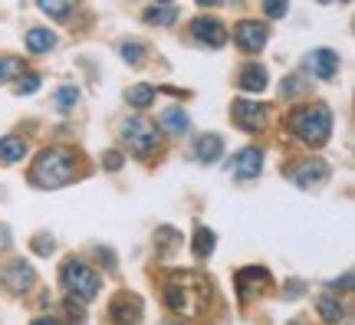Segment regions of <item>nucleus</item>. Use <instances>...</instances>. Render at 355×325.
I'll return each instance as SVG.
<instances>
[{
  "mask_svg": "<svg viewBox=\"0 0 355 325\" xmlns=\"http://www.w3.org/2000/svg\"><path fill=\"white\" fill-rule=\"evenodd\" d=\"M211 299V279L201 273H175L165 283V306L178 315H201Z\"/></svg>",
  "mask_w": 355,
  "mask_h": 325,
  "instance_id": "obj_1",
  "label": "nucleus"
},
{
  "mask_svg": "<svg viewBox=\"0 0 355 325\" xmlns=\"http://www.w3.org/2000/svg\"><path fill=\"white\" fill-rule=\"evenodd\" d=\"M76 175V158L66 148H46L37 155V161L30 168V181L37 188H63Z\"/></svg>",
  "mask_w": 355,
  "mask_h": 325,
  "instance_id": "obj_2",
  "label": "nucleus"
},
{
  "mask_svg": "<svg viewBox=\"0 0 355 325\" xmlns=\"http://www.w3.org/2000/svg\"><path fill=\"white\" fill-rule=\"evenodd\" d=\"M286 122L296 132V138H303L306 145H322L332 132V112L322 102H313V105H303V109L290 112Z\"/></svg>",
  "mask_w": 355,
  "mask_h": 325,
  "instance_id": "obj_3",
  "label": "nucleus"
},
{
  "mask_svg": "<svg viewBox=\"0 0 355 325\" xmlns=\"http://www.w3.org/2000/svg\"><path fill=\"white\" fill-rule=\"evenodd\" d=\"M60 283H63L73 296H79V299H96L99 296V286H102V279L96 270H89L86 263H79V260H69L60 270Z\"/></svg>",
  "mask_w": 355,
  "mask_h": 325,
  "instance_id": "obj_4",
  "label": "nucleus"
},
{
  "mask_svg": "<svg viewBox=\"0 0 355 325\" xmlns=\"http://www.w3.org/2000/svg\"><path fill=\"white\" fill-rule=\"evenodd\" d=\"M122 141H125L139 158H145L148 151L158 148V128H155L152 122H145V118H128L125 125H122Z\"/></svg>",
  "mask_w": 355,
  "mask_h": 325,
  "instance_id": "obj_5",
  "label": "nucleus"
},
{
  "mask_svg": "<svg viewBox=\"0 0 355 325\" xmlns=\"http://www.w3.org/2000/svg\"><path fill=\"white\" fill-rule=\"evenodd\" d=\"M191 33H194L198 43H207L211 50H217V46L227 43V30H224V24L214 20V17H198V20L191 24Z\"/></svg>",
  "mask_w": 355,
  "mask_h": 325,
  "instance_id": "obj_6",
  "label": "nucleus"
},
{
  "mask_svg": "<svg viewBox=\"0 0 355 325\" xmlns=\"http://www.w3.org/2000/svg\"><path fill=\"white\" fill-rule=\"evenodd\" d=\"M230 115H234V122L243 128V132H260V125H263V105L260 102H250V99H237L234 102V109H230Z\"/></svg>",
  "mask_w": 355,
  "mask_h": 325,
  "instance_id": "obj_7",
  "label": "nucleus"
},
{
  "mask_svg": "<svg viewBox=\"0 0 355 325\" xmlns=\"http://www.w3.org/2000/svg\"><path fill=\"white\" fill-rule=\"evenodd\" d=\"M234 39L243 53H260L266 43V26L257 24V20H243L237 30H234Z\"/></svg>",
  "mask_w": 355,
  "mask_h": 325,
  "instance_id": "obj_8",
  "label": "nucleus"
},
{
  "mask_svg": "<svg viewBox=\"0 0 355 325\" xmlns=\"http://www.w3.org/2000/svg\"><path fill=\"white\" fill-rule=\"evenodd\" d=\"M306 69L313 76H319V79H336V73H339V56L332 50H316L306 56Z\"/></svg>",
  "mask_w": 355,
  "mask_h": 325,
  "instance_id": "obj_9",
  "label": "nucleus"
},
{
  "mask_svg": "<svg viewBox=\"0 0 355 325\" xmlns=\"http://www.w3.org/2000/svg\"><path fill=\"white\" fill-rule=\"evenodd\" d=\"M112 315H115V325H135L141 319V302L135 299V296L122 292V296H115V302H112Z\"/></svg>",
  "mask_w": 355,
  "mask_h": 325,
  "instance_id": "obj_10",
  "label": "nucleus"
},
{
  "mask_svg": "<svg viewBox=\"0 0 355 325\" xmlns=\"http://www.w3.org/2000/svg\"><path fill=\"white\" fill-rule=\"evenodd\" d=\"M33 283H37V276H33L30 263H10L7 273H3V286H10L13 292H26Z\"/></svg>",
  "mask_w": 355,
  "mask_h": 325,
  "instance_id": "obj_11",
  "label": "nucleus"
},
{
  "mask_svg": "<svg viewBox=\"0 0 355 325\" xmlns=\"http://www.w3.org/2000/svg\"><path fill=\"white\" fill-rule=\"evenodd\" d=\"M263 283H270L266 270H260V266H247V270H241V273H237V292H241V299L247 302L257 289H263Z\"/></svg>",
  "mask_w": 355,
  "mask_h": 325,
  "instance_id": "obj_12",
  "label": "nucleus"
},
{
  "mask_svg": "<svg viewBox=\"0 0 355 325\" xmlns=\"http://www.w3.org/2000/svg\"><path fill=\"white\" fill-rule=\"evenodd\" d=\"M260 171H263V155H260V148H243L237 164H234V175L241 177V181H254Z\"/></svg>",
  "mask_w": 355,
  "mask_h": 325,
  "instance_id": "obj_13",
  "label": "nucleus"
},
{
  "mask_svg": "<svg viewBox=\"0 0 355 325\" xmlns=\"http://www.w3.org/2000/svg\"><path fill=\"white\" fill-rule=\"evenodd\" d=\"M326 175H329L326 161H322V158H313V161H306L303 168H296V171H293V181H296L300 188H313V184H319Z\"/></svg>",
  "mask_w": 355,
  "mask_h": 325,
  "instance_id": "obj_14",
  "label": "nucleus"
},
{
  "mask_svg": "<svg viewBox=\"0 0 355 325\" xmlns=\"http://www.w3.org/2000/svg\"><path fill=\"white\" fill-rule=\"evenodd\" d=\"M194 151H198V161L214 164L217 158L224 155V138L220 135H201L198 138V145H194Z\"/></svg>",
  "mask_w": 355,
  "mask_h": 325,
  "instance_id": "obj_15",
  "label": "nucleus"
},
{
  "mask_svg": "<svg viewBox=\"0 0 355 325\" xmlns=\"http://www.w3.org/2000/svg\"><path fill=\"white\" fill-rule=\"evenodd\" d=\"M158 122H162V128L165 132H171V135H184L191 125L188 112H181V105H171V109H165V112L158 115Z\"/></svg>",
  "mask_w": 355,
  "mask_h": 325,
  "instance_id": "obj_16",
  "label": "nucleus"
},
{
  "mask_svg": "<svg viewBox=\"0 0 355 325\" xmlns=\"http://www.w3.org/2000/svg\"><path fill=\"white\" fill-rule=\"evenodd\" d=\"M237 82H241L243 92H263L266 89V69L263 66H243Z\"/></svg>",
  "mask_w": 355,
  "mask_h": 325,
  "instance_id": "obj_17",
  "label": "nucleus"
},
{
  "mask_svg": "<svg viewBox=\"0 0 355 325\" xmlns=\"http://www.w3.org/2000/svg\"><path fill=\"white\" fill-rule=\"evenodd\" d=\"M24 155H26V141H24V138L7 135V138H3V141H0V161H3V164L20 161Z\"/></svg>",
  "mask_w": 355,
  "mask_h": 325,
  "instance_id": "obj_18",
  "label": "nucleus"
},
{
  "mask_svg": "<svg viewBox=\"0 0 355 325\" xmlns=\"http://www.w3.org/2000/svg\"><path fill=\"white\" fill-rule=\"evenodd\" d=\"M56 46V37H53L50 30H43V26H33L30 33H26V50L33 53H50Z\"/></svg>",
  "mask_w": 355,
  "mask_h": 325,
  "instance_id": "obj_19",
  "label": "nucleus"
},
{
  "mask_svg": "<svg viewBox=\"0 0 355 325\" xmlns=\"http://www.w3.org/2000/svg\"><path fill=\"white\" fill-rule=\"evenodd\" d=\"M155 96H158V92H155L152 86H132V89H125V102H128V105H135V109H148V105L155 102Z\"/></svg>",
  "mask_w": 355,
  "mask_h": 325,
  "instance_id": "obj_20",
  "label": "nucleus"
},
{
  "mask_svg": "<svg viewBox=\"0 0 355 325\" xmlns=\"http://www.w3.org/2000/svg\"><path fill=\"white\" fill-rule=\"evenodd\" d=\"M214 230H207V227H198V234H194V256L198 260H204V256H211L214 253Z\"/></svg>",
  "mask_w": 355,
  "mask_h": 325,
  "instance_id": "obj_21",
  "label": "nucleus"
},
{
  "mask_svg": "<svg viewBox=\"0 0 355 325\" xmlns=\"http://www.w3.org/2000/svg\"><path fill=\"white\" fill-rule=\"evenodd\" d=\"M37 7L43 13H50L53 20H66V17H69V10L76 7V0H37Z\"/></svg>",
  "mask_w": 355,
  "mask_h": 325,
  "instance_id": "obj_22",
  "label": "nucleus"
},
{
  "mask_svg": "<svg viewBox=\"0 0 355 325\" xmlns=\"http://www.w3.org/2000/svg\"><path fill=\"white\" fill-rule=\"evenodd\" d=\"M316 309H319V315H322V322H339V319H343L345 315V309L343 306H339V302L336 299H329V296H322V299L316 302Z\"/></svg>",
  "mask_w": 355,
  "mask_h": 325,
  "instance_id": "obj_23",
  "label": "nucleus"
},
{
  "mask_svg": "<svg viewBox=\"0 0 355 325\" xmlns=\"http://www.w3.org/2000/svg\"><path fill=\"white\" fill-rule=\"evenodd\" d=\"M178 20V10L175 7H148L145 10V24H158V26H168Z\"/></svg>",
  "mask_w": 355,
  "mask_h": 325,
  "instance_id": "obj_24",
  "label": "nucleus"
},
{
  "mask_svg": "<svg viewBox=\"0 0 355 325\" xmlns=\"http://www.w3.org/2000/svg\"><path fill=\"white\" fill-rule=\"evenodd\" d=\"M13 76H24V60H17V56H0V82H10Z\"/></svg>",
  "mask_w": 355,
  "mask_h": 325,
  "instance_id": "obj_25",
  "label": "nucleus"
},
{
  "mask_svg": "<svg viewBox=\"0 0 355 325\" xmlns=\"http://www.w3.org/2000/svg\"><path fill=\"white\" fill-rule=\"evenodd\" d=\"M178 240H181V237H178V234H175V230H171V227H162V230L155 234V250H158V253H162V256H165V253L171 250V247H175Z\"/></svg>",
  "mask_w": 355,
  "mask_h": 325,
  "instance_id": "obj_26",
  "label": "nucleus"
},
{
  "mask_svg": "<svg viewBox=\"0 0 355 325\" xmlns=\"http://www.w3.org/2000/svg\"><path fill=\"white\" fill-rule=\"evenodd\" d=\"M76 102H79V89H76V86L56 89V105H60V112H69V109H73Z\"/></svg>",
  "mask_w": 355,
  "mask_h": 325,
  "instance_id": "obj_27",
  "label": "nucleus"
},
{
  "mask_svg": "<svg viewBox=\"0 0 355 325\" xmlns=\"http://www.w3.org/2000/svg\"><path fill=\"white\" fill-rule=\"evenodd\" d=\"M122 60L132 66H141V60H145V50H141V43H122Z\"/></svg>",
  "mask_w": 355,
  "mask_h": 325,
  "instance_id": "obj_28",
  "label": "nucleus"
},
{
  "mask_svg": "<svg viewBox=\"0 0 355 325\" xmlns=\"http://www.w3.org/2000/svg\"><path fill=\"white\" fill-rule=\"evenodd\" d=\"M286 7H290L286 0H263V13L270 17V20H277V17H283V13H286Z\"/></svg>",
  "mask_w": 355,
  "mask_h": 325,
  "instance_id": "obj_29",
  "label": "nucleus"
},
{
  "mask_svg": "<svg viewBox=\"0 0 355 325\" xmlns=\"http://www.w3.org/2000/svg\"><path fill=\"white\" fill-rule=\"evenodd\" d=\"M37 89H40V76H26V79L17 82V92H20V96H30V92H37Z\"/></svg>",
  "mask_w": 355,
  "mask_h": 325,
  "instance_id": "obj_30",
  "label": "nucleus"
},
{
  "mask_svg": "<svg viewBox=\"0 0 355 325\" xmlns=\"http://www.w3.org/2000/svg\"><path fill=\"white\" fill-rule=\"evenodd\" d=\"M33 250L37 253H53V237H37L33 240Z\"/></svg>",
  "mask_w": 355,
  "mask_h": 325,
  "instance_id": "obj_31",
  "label": "nucleus"
},
{
  "mask_svg": "<svg viewBox=\"0 0 355 325\" xmlns=\"http://www.w3.org/2000/svg\"><path fill=\"white\" fill-rule=\"evenodd\" d=\"M105 168H109V171H119V168H122V155H119V151H109V155H105Z\"/></svg>",
  "mask_w": 355,
  "mask_h": 325,
  "instance_id": "obj_32",
  "label": "nucleus"
},
{
  "mask_svg": "<svg viewBox=\"0 0 355 325\" xmlns=\"http://www.w3.org/2000/svg\"><path fill=\"white\" fill-rule=\"evenodd\" d=\"M300 82H296V79H283V96H296V92H300Z\"/></svg>",
  "mask_w": 355,
  "mask_h": 325,
  "instance_id": "obj_33",
  "label": "nucleus"
},
{
  "mask_svg": "<svg viewBox=\"0 0 355 325\" xmlns=\"http://www.w3.org/2000/svg\"><path fill=\"white\" fill-rule=\"evenodd\" d=\"M10 243V237H7V227H0V247H7Z\"/></svg>",
  "mask_w": 355,
  "mask_h": 325,
  "instance_id": "obj_34",
  "label": "nucleus"
},
{
  "mask_svg": "<svg viewBox=\"0 0 355 325\" xmlns=\"http://www.w3.org/2000/svg\"><path fill=\"white\" fill-rule=\"evenodd\" d=\"M33 325H56V322H53L50 315H46V319H37V322H33Z\"/></svg>",
  "mask_w": 355,
  "mask_h": 325,
  "instance_id": "obj_35",
  "label": "nucleus"
},
{
  "mask_svg": "<svg viewBox=\"0 0 355 325\" xmlns=\"http://www.w3.org/2000/svg\"><path fill=\"white\" fill-rule=\"evenodd\" d=\"M201 7H214V3H220V0H198Z\"/></svg>",
  "mask_w": 355,
  "mask_h": 325,
  "instance_id": "obj_36",
  "label": "nucleus"
},
{
  "mask_svg": "<svg viewBox=\"0 0 355 325\" xmlns=\"http://www.w3.org/2000/svg\"><path fill=\"white\" fill-rule=\"evenodd\" d=\"M155 3H171V0H155Z\"/></svg>",
  "mask_w": 355,
  "mask_h": 325,
  "instance_id": "obj_37",
  "label": "nucleus"
},
{
  "mask_svg": "<svg viewBox=\"0 0 355 325\" xmlns=\"http://www.w3.org/2000/svg\"><path fill=\"white\" fill-rule=\"evenodd\" d=\"M319 3H332V0H319Z\"/></svg>",
  "mask_w": 355,
  "mask_h": 325,
  "instance_id": "obj_38",
  "label": "nucleus"
}]
</instances>
